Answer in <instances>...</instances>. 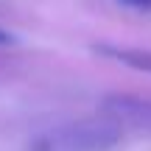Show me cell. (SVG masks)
<instances>
[{"instance_id": "cell-3", "label": "cell", "mask_w": 151, "mask_h": 151, "mask_svg": "<svg viewBox=\"0 0 151 151\" xmlns=\"http://www.w3.org/2000/svg\"><path fill=\"white\" fill-rule=\"evenodd\" d=\"M95 53L106 56V59H115L126 67H134V70H143V73H151V50L146 48H126V45H95Z\"/></svg>"}, {"instance_id": "cell-6", "label": "cell", "mask_w": 151, "mask_h": 151, "mask_svg": "<svg viewBox=\"0 0 151 151\" xmlns=\"http://www.w3.org/2000/svg\"><path fill=\"white\" fill-rule=\"evenodd\" d=\"M9 42H11V37L3 31V28H0V45H9Z\"/></svg>"}, {"instance_id": "cell-5", "label": "cell", "mask_w": 151, "mask_h": 151, "mask_svg": "<svg viewBox=\"0 0 151 151\" xmlns=\"http://www.w3.org/2000/svg\"><path fill=\"white\" fill-rule=\"evenodd\" d=\"M120 3L132 6V9H140V11H151V0H120Z\"/></svg>"}, {"instance_id": "cell-2", "label": "cell", "mask_w": 151, "mask_h": 151, "mask_svg": "<svg viewBox=\"0 0 151 151\" xmlns=\"http://www.w3.org/2000/svg\"><path fill=\"white\" fill-rule=\"evenodd\" d=\"M101 115L115 120L118 126L151 134V101L137 95H106L101 101Z\"/></svg>"}, {"instance_id": "cell-4", "label": "cell", "mask_w": 151, "mask_h": 151, "mask_svg": "<svg viewBox=\"0 0 151 151\" xmlns=\"http://www.w3.org/2000/svg\"><path fill=\"white\" fill-rule=\"evenodd\" d=\"M31 151H59V148L53 146V140H50V137H42V140H37V143L31 146Z\"/></svg>"}, {"instance_id": "cell-1", "label": "cell", "mask_w": 151, "mask_h": 151, "mask_svg": "<svg viewBox=\"0 0 151 151\" xmlns=\"http://www.w3.org/2000/svg\"><path fill=\"white\" fill-rule=\"evenodd\" d=\"M50 140L59 151H109L120 140V126L104 115L101 120H78L62 126Z\"/></svg>"}]
</instances>
